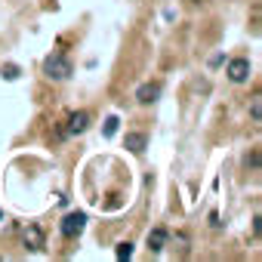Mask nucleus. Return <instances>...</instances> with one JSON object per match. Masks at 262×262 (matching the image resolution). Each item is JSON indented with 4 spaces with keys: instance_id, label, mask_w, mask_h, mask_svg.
Here are the masks:
<instances>
[{
    "instance_id": "f8f14e48",
    "label": "nucleus",
    "mask_w": 262,
    "mask_h": 262,
    "mask_svg": "<svg viewBox=\"0 0 262 262\" xmlns=\"http://www.w3.org/2000/svg\"><path fill=\"white\" fill-rule=\"evenodd\" d=\"M185 4H188V7H201V4H204V0H185Z\"/></svg>"
},
{
    "instance_id": "423d86ee",
    "label": "nucleus",
    "mask_w": 262,
    "mask_h": 262,
    "mask_svg": "<svg viewBox=\"0 0 262 262\" xmlns=\"http://www.w3.org/2000/svg\"><path fill=\"white\" fill-rule=\"evenodd\" d=\"M22 241H25L28 250H43V228L40 225H28L25 234H22Z\"/></svg>"
},
{
    "instance_id": "20e7f679",
    "label": "nucleus",
    "mask_w": 262,
    "mask_h": 262,
    "mask_svg": "<svg viewBox=\"0 0 262 262\" xmlns=\"http://www.w3.org/2000/svg\"><path fill=\"white\" fill-rule=\"evenodd\" d=\"M86 126H90V111H74V114H68V126H65V133L77 136V133H83Z\"/></svg>"
},
{
    "instance_id": "f03ea898",
    "label": "nucleus",
    "mask_w": 262,
    "mask_h": 262,
    "mask_svg": "<svg viewBox=\"0 0 262 262\" xmlns=\"http://www.w3.org/2000/svg\"><path fill=\"white\" fill-rule=\"evenodd\" d=\"M250 59H231L228 62V68H225V74H228V80L231 83H247L250 80Z\"/></svg>"
},
{
    "instance_id": "9b49d317",
    "label": "nucleus",
    "mask_w": 262,
    "mask_h": 262,
    "mask_svg": "<svg viewBox=\"0 0 262 262\" xmlns=\"http://www.w3.org/2000/svg\"><path fill=\"white\" fill-rule=\"evenodd\" d=\"M114 129H117V117H108L105 120V136H114Z\"/></svg>"
},
{
    "instance_id": "6e6552de",
    "label": "nucleus",
    "mask_w": 262,
    "mask_h": 262,
    "mask_svg": "<svg viewBox=\"0 0 262 262\" xmlns=\"http://www.w3.org/2000/svg\"><path fill=\"white\" fill-rule=\"evenodd\" d=\"M164 247H167V228H151L148 231V250L161 253Z\"/></svg>"
},
{
    "instance_id": "7ed1b4c3",
    "label": "nucleus",
    "mask_w": 262,
    "mask_h": 262,
    "mask_svg": "<svg viewBox=\"0 0 262 262\" xmlns=\"http://www.w3.org/2000/svg\"><path fill=\"white\" fill-rule=\"evenodd\" d=\"M83 225H86V213H68V216L62 219L59 231H62V237H77V234L83 231Z\"/></svg>"
},
{
    "instance_id": "9d476101",
    "label": "nucleus",
    "mask_w": 262,
    "mask_h": 262,
    "mask_svg": "<svg viewBox=\"0 0 262 262\" xmlns=\"http://www.w3.org/2000/svg\"><path fill=\"white\" fill-rule=\"evenodd\" d=\"M129 256H133V244H129V241L117 244V259H129Z\"/></svg>"
},
{
    "instance_id": "39448f33",
    "label": "nucleus",
    "mask_w": 262,
    "mask_h": 262,
    "mask_svg": "<svg viewBox=\"0 0 262 262\" xmlns=\"http://www.w3.org/2000/svg\"><path fill=\"white\" fill-rule=\"evenodd\" d=\"M158 96H161V83H158V80H155V83L148 80V83H142V86L136 90V102H139V105H151V102H158Z\"/></svg>"
},
{
    "instance_id": "1a4fd4ad",
    "label": "nucleus",
    "mask_w": 262,
    "mask_h": 262,
    "mask_svg": "<svg viewBox=\"0 0 262 262\" xmlns=\"http://www.w3.org/2000/svg\"><path fill=\"white\" fill-rule=\"evenodd\" d=\"M250 117H253V123H259V120H262V99H259V96H256V99H253V105H250Z\"/></svg>"
},
{
    "instance_id": "f257e3e1",
    "label": "nucleus",
    "mask_w": 262,
    "mask_h": 262,
    "mask_svg": "<svg viewBox=\"0 0 262 262\" xmlns=\"http://www.w3.org/2000/svg\"><path fill=\"white\" fill-rule=\"evenodd\" d=\"M43 74H47L50 80H68V77L74 74V65H71V59H68V56L53 53V56H47V59H43Z\"/></svg>"
},
{
    "instance_id": "0eeeda50",
    "label": "nucleus",
    "mask_w": 262,
    "mask_h": 262,
    "mask_svg": "<svg viewBox=\"0 0 262 262\" xmlns=\"http://www.w3.org/2000/svg\"><path fill=\"white\" fill-rule=\"evenodd\" d=\"M148 145V136L145 133H126V148L133 151V155H142Z\"/></svg>"
}]
</instances>
